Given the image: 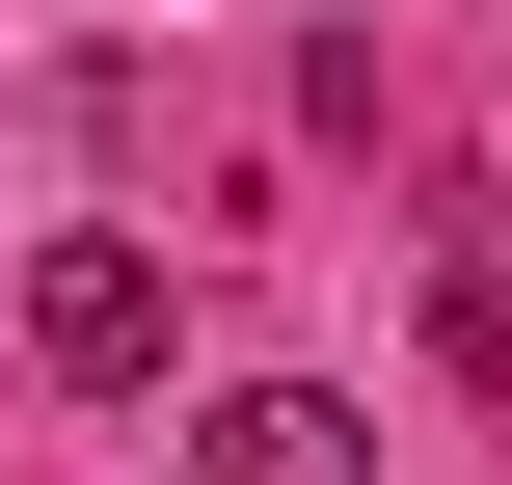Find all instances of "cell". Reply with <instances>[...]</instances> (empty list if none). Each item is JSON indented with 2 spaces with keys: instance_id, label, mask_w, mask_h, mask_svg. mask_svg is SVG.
<instances>
[{
  "instance_id": "obj_1",
  "label": "cell",
  "mask_w": 512,
  "mask_h": 485,
  "mask_svg": "<svg viewBox=\"0 0 512 485\" xmlns=\"http://www.w3.org/2000/svg\"><path fill=\"white\" fill-rule=\"evenodd\" d=\"M162 324H189V297H162V243H135V216H81V243L27 270V351H54L81 405H135V378H162Z\"/></svg>"
},
{
  "instance_id": "obj_2",
  "label": "cell",
  "mask_w": 512,
  "mask_h": 485,
  "mask_svg": "<svg viewBox=\"0 0 512 485\" xmlns=\"http://www.w3.org/2000/svg\"><path fill=\"white\" fill-rule=\"evenodd\" d=\"M189 485H378V405H351V378H216Z\"/></svg>"
},
{
  "instance_id": "obj_3",
  "label": "cell",
  "mask_w": 512,
  "mask_h": 485,
  "mask_svg": "<svg viewBox=\"0 0 512 485\" xmlns=\"http://www.w3.org/2000/svg\"><path fill=\"white\" fill-rule=\"evenodd\" d=\"M432 378H459V405H512V243H459V270H432Z\"/></svg>"
}]
</instances>
